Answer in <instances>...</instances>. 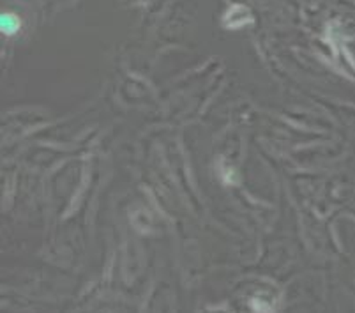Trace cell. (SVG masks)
<instances>
[{
    "label": "cell",
    "instance_id": "obj_1",
    "mask_svg": "<svg viewBox=\"0 0 355 313\" xmlns=\"http://www.w3.org/2000/svg\"><path fill=\"white\" fill-rule=\"evenodd\" d=\"M21 20L12 12H2L0 16V31L6 35H15L16 32L20 31Z\"/></svg>",
    "mask_w": 355,
    "mask_h": 313
}]
</instances>
